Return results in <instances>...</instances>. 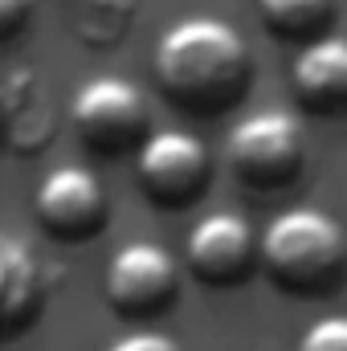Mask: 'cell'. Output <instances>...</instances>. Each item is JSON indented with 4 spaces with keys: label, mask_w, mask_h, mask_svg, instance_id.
Here are the masks:
<instances>
[{
    "label": "cell",
    "mask_w": 347,
    "mask_h": 351,
    "mask_svg": "<svg viewBox=\"0 0 347 351\" xmlns=\"http://www.w3.org/2000/svg\"><path fill=\"white\" fill-rule=\"evenodd\" d=\"M176 290H180V265L156 241L123 245L110 258L106 278H102L106 302L127 319H147V315L168 311L176 302Z\"/></svg>",
    "instance_id": "8992f818"
},
{
    "label": "cell",
    "mask_w": 347,
    "mask_h": 351,
    "mask_svg": "<svg viewBox=\"0 0 347 351\" xmlns=\"http://www.w3.org/2000/svg\"><path fill=\"white\" fill-rule=\"evenodd\" d=\"M208 168H213L208 147L196 135L180 131V127L152 131L147 143L135 152L139 188L160 208H184V204H192L208 188Z\"/></svg>",
    "instance_id": "5b68a950"
},
{
    "label": "cell",
    "mask_w": 347,
    "mask_h": 351,
    "mask_svg": "<svg viewBox=\"0 0 347 351\" xmlns=\"http://www.w3.org/2000/svg\"><path fill=\"white\" fill-rule=\"evenodd\" d=\"M70 123L78 139L98 156H131L152 135V110L143 90L119 74H98L74 94Z\"/></svg>",
    "instance_id": "277c9868"
},
{
    "label": "cell",
    "mask_w": 347,
    "mask_h": 351,
    "mask_svg": "<svg viewBox=\"0 0 347 351\" xmlns=\"http://www.w3.org/2000/svg\"><path fill=\"white\" fill-rule=\"evenodd\" d=\"M290 90L298 106L315 114H347V37L323 33L307 41L290 62Z\"/></svg>",
    "instance_id": "9c48e42d"
},
{
    "label": "cell",
    "mask_w": 347,
    "mask_h": 351,
    "mask_svg": "<svg viewBox=\"0 0 347 351\" xmlns=\"http://www.w3.org/2000/svg\"><path fill=\"white\" fill-rule=\"evenodd\" d=\"M4 127L16 156H33L53 135V114L33 70H8L4 78Z\"/></svg>",
    "instance_id": "8fae6325"
},
{
    "label": "cell",
    "mask_w": 347,
    "mask_h": 351,
    "mask_svg": "<svg viewBox=\"0 0 347 351\" xmlns=\"http://www.w3.org/2000/svg\"><path fill=\"white\" fill-rule=\"evenodd\" d=\"M106 351H184V348L176 343L172 335H164V331H127Z\"/></svg>",
    "instance_id": "9a60e30c"
},
{
    "label": "cell",
    "mask_w": 347,
    "mask_h": 351,
    "mask_svg": "<svg viewBox=\"0 0 347 351\" xmlns=\"http://www.w3.org/2000/svg\"><path fill=\"white\" fill-rule=\"evenodd\" d=\"M37 221L45 233H53L58 241H90L94 233L106 229V188L102 180L82 168V164H62L37 184L33 196Z\"/></svg>",
    "instance_id": "52a82bcc"
},
{
    "label": "cell",
    "mask_w": 347,
    "mask_h": 351,
    "mask_svg": "<svg viewBox=\"0 0 347 351\" xmlns=\"http://www.w3.org/2000/svg\"><path fill=\"white\" fill-rule=\"evenodd\" d=\"M250 45L221 16H184L156 37L152 74L164 98L188 114H217L250 86Z\"/></svg>",
    "instance_id": "6da1fadb"
},
{
    "label": "cell",
    "mask_w": 347,
    "mask_h": 351,
    "mask_svg": "<svg viewBox=\"0 0 347 351\" xmlns=\"http://www.w3.org/2000/svg\"><path fill=\"white\" fill-rule=\"evenodd\" d=\"M33 16V0H0V41H12Z\"/></svg>",
    "instance_id": "2e32d148"
},
{
    "label": "cell",
    "mask_w": 347,
    "mask_h": 351,
    "mask_svg": "<svg viewBox=\"0 0 347 351\" xmlns=\"http://www.w3.org/2000/svg\"><path fill=\"white\" fill-rule=\"evenodd\" d=\"M261 21L270 33L286 41H315L335 21V0H258Z\"/></svg>",
    "instance_id": "7c38bea8"
},
{
    "label": "cell",
    "mask_w": 347,
    "mask_h": 351,
    "mask_svg": "<svg viewBox=\"0 0 347 351\" xmlns=\"http://www.w3.org/2000/svg\"><path fill=\"white\" fill-rule=\"evenodd\" d=\"M298 351H347V315H323V319H315L302 331Z\"/></svg>",
    "instance_id": "5bb4252c"
},
{
    "label": "cell",
    "mask_w": 347,
    "mask_h": 351,
    "mask_svg": "<svg viewBox=\"0 0 347 351\" xmlns=\"http://www.w3.org/2000/svg\"><path fill=\"white\" fill-rule=\"evenodd\" d=\"M45 294H49V274L37 250L25 237L4 233L0 237V331L16 339L25 327H33L45 306Z\"/></svg>",
    "instance_id": "30bf717a"
},
{
    "label": "cell",
    "mask_w": 347,
    "mask_h": 351,
    "mask_svg": "<svg viewBox=\"0 0 347 351\" xmlns=\"http://www.w3.org/2000/svg\"><path fill=\"white\" fill-rule=\"evenodd\" d=\"M261 269L290 294H323L347 269V233L311 204L278 213L261 233Z\"/></svg>",
    "instance_id": "7a4b0ae2"
},
{
    "label": "cell",
    "mask_w": 347,
    "mask_h": 351,
    "mask_svg": "<svg viewBox=\"0 0 347 351\" xmlns=\"http://www.w3.org/2000/svg\"><path fill=\"white\" fill-rule=\"evenodd\" d=\"M135 25V0H78L74 8V37L90 49H115Z\"/></svg>",
    "instance_id": "4fadbf2b"
},
{
    "label": "cell",
    "mask_w": 347,
    "mask_h": 351,
    "mask_svg": "<svg viewBox=\"0 0 347 351\" xmlns=\"http://www.w3.org/2000/svg\"><path fill=\"white\" fill-rule=\"evenodd\" d=\"M184 262L204 286H237L261 262V241L241 213H204L184 237Z\"/></svg>",
    "instance_id": "ba28073f"
},
{
    "label": "cell",
    "mask_w": 347,
    "mask_h": 351,
    "mask_svg": "<svg viewBox=\"0 0 347 351\" xmlns=\"http://www.w3.org/2000/svg\"><path fill=\"white\" fill-rule=\"evenodd\" d=\"M307 160V135L298 114L282 106H265L258 114H246L229 139H225V168L237 176V184L274 192L298 180Z\"/></svg>",
    "instance_id": "3957f363"
}]
</instances>
